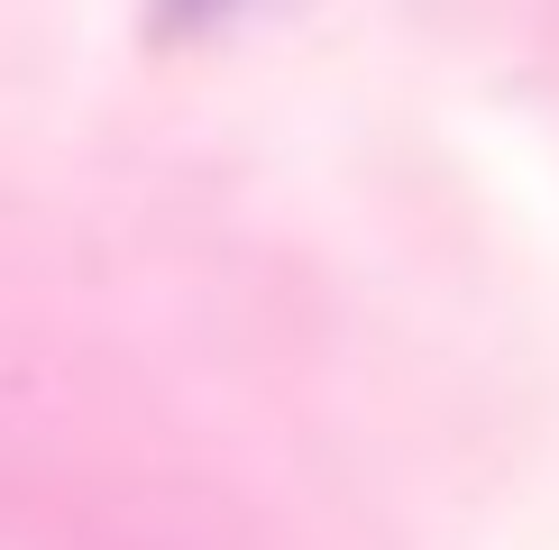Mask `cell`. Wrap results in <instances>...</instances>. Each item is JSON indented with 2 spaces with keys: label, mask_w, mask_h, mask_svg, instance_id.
I'll use <instances>...</instances> for the list:
<instances>
[{
  "label": "cell",
  "mask_w": 559,
  "mask_h": 550,
  "mask_svg": "<svg viewBox=\"0 0 559 550\" xmlns=\"http://www.w3.org/2000/svg\"><path fill=\"white\" fill-rule=\"evenodd\" d=\"M229 0H156V19H166V28H202V19H221Z\"/></svg>",
  "instance_id": "cell-1"
}]
</instances>
